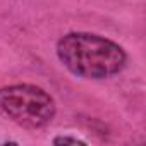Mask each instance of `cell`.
Masks as SVG:
<instances>
[{
  "label": "cell",
  "instance_id": "cell-1",
  "mask_svg": "<svg viewBox=\"0 0 146 146\" xmlns=\"http://www.w3.org/2000/svg\"><path fill=\"white\" fill-rule=\"evenodd\" d=\"M58 60L74 76L108 79L125 67L124 48L112 40L91 33H69L57 43Z\"/></svg>",
  "mask_w": 146,
  "mask_h": 146
},
{
  "label": "cell",
  "instance_id": "cell-3",
  "mask_svg": "<svg viewBox=\"0 0 146 146\" xmlns=\"http://www.w3.org/2000/svg\"><path fill=\"white\" fill-rule=\"evenodd\" d=\"M53 143H55V144H84V141H81V139H78V137H67V136H64V137H55Z\"/></svg>",
  "mask_w": 146,
  "mask_h": 146
},
{
  "label": "cell",
  "instance_id": "cell-2",
  "mask_svg": "<svg viewBox=\"0 0 146 146\" xmlns=\"http://www.w3.org/2000/svg\"><path fill=\"white\" fill-rule=\"evenodd\" d=\"M0 112L21 127L40 129L55 117V102L38 86L12 84L0 88Z\"/></svg>",
  "mask_w": 146,
  "mask_h": 146
}]
</instances>
